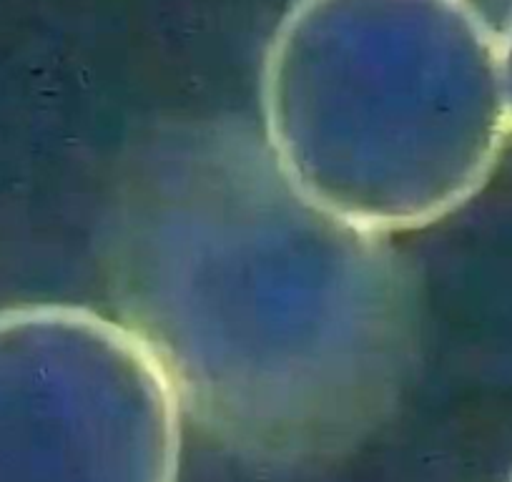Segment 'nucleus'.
Segmentation results:
<instances>
[{
    "label": "nucleus",
    "mask_w": 512,
    "mask_h": 482,
    "mask_svg": "<svg viewBox=\"0 0 512 482\" xmlns=\"http://www.w3.org/2000/svg\"><path fill=\"white\" fill-rule=\"evenodd\" d=\"M113 292L174 395L234 375L382 377L415 339L390 236L304 199L264 139L234 126L146 159L118 219Z\"/></svg>",
    "instance_id": "f257e3e1"
},
{
    "label": "nucleus",
    "mask_w": 512,
    "mask_h": 482,
    "mask_svg": "<svg viewBox=\"0 0 512 482\" xmlns=\"http://www.w3.org/2000/svg\"><path fill=\"white\" fill-rule=\"evenodd\" d=\"M262 129L322 211L425 229L480 194L510 136L497 36L467 0H294L264 56Z\"/></svg>",
    "instance_id": "f03ea898"
},
{
    "label": "nucleus",
    "mask_w": 512,
    "mask_h": 482,
    "mask_svg": "<svg viewBox=\"0 0 512 482\" xmlns=\"http://www.w3.org/2000/svg\"><path fill=\"white\" fill-rule=\"evenodd\" d=\"M500 46V71H502V91H505V108H507V126L512 136V11L507 16L505 28L497 36Z\"/></svg>",
    "instance_id": "7ed1b4c3"
}]
</instances>
